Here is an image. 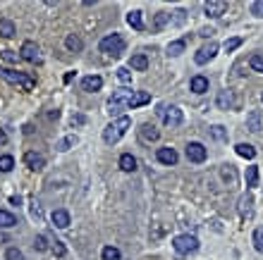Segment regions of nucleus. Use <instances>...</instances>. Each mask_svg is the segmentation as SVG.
Returning <instances> with one entry per match:
<instances>
[{
  "instance_id": "f257e3e1",
  "label": "nucleus",
  "mask_w": 263,
  "mask_h": 260,
  "mask_svg": "<svg viewBox=\"0 0 263 260\" xmlns=\"http://www.w3.org/2000/svg\"><path fill=\"white\" fill-rule=\"evenodd\" d=\"M132 127V119L127 117V115H122V117H117L113 124H108L105 127V131H103V141L105 143H117L122 136H125V131Z\"/></svg>"
},
{
  "instance_id": "f03ea898",
  "label": "nucleus",
  "mask_w": 263,
  "mask_h": 260,
  "mask_svg": "<svg viewBox=\"0 0 263 260\" xmlns=\"http://www.w3.org/2000/svg\"><path fill=\"white\" fill-rule=\"evenodd\" d=\"M0 76H2L5 81H10V84H17V86H22L24 91H31V89L36 86V81H34L31 76L26 74V72H17V70H7V67H0Z\"/></svg>"
},
{
  "instance_id": "7ed1b4c3",
  "label": "nucleus",
  "mask_w": 263,
  "mask_h": 260,
  "mask_svg": "<svg viewBox=\"0 0 263 260\" xmlns=\"http://www.w3.org/2000/svg\"><path fill=\"white\" fill-rule=\"evenodd\" d=\"M101 53H105V55H122L125 53V38L120 36V34H110V36H105L103 41H101Z\"/></svg>"
},
{
  "instance_id": "20e7f679",
  "label": "nucleus",
  "mask_w": 263,
  "mask_h": 260,
  "mask_svg": "<svg viewBox=\"0 0 263 260\" xmlns=\"http://www.w3.org/2000/svg\"><path fill=\"white\" fill-rule=\"evenodd\" d=\"M130 89H117V91L110 95V100H108V108H110V112L113 115H120L122 110H130V98H132Z\"/></svg>"
},
{
  "instance_id": "39448f33",
  "label": "nucleus",
  "mask_w": 263,
  "mask_h": 260,
  "mask_svg": "<svg viewBox=\"0 0 263 260\" xmlns=\"http://www.w3.org/2000/svg\"><path fill=\"white\" fill-rule=\"evenodd\" d=\"M19 57H22V60H26V62H31V65H41V62H43L41 50H38V46L34 43V41H24V43H22V48H19Z\"/></svg>"
},
{
  "instance_id": "423d86ee",
  "label": "nucleus",
  "mask_w": 263,
  "mask_h": 260,
  "mask_svg": "<svg viewBox=\"0 0 263 260\" xmlns=\"http://www.w3.org/2000/svg\"><path fill=\"white\" fill-rule=\"evenodd\" d=\"M172 246H175L177 253L187 256V253H194V251L199 248V239H196V236H189V234H182V236H175Z\"/></svg>"
},
{
  "instance_id": "0eeeda50",
  "label": "nucleus",
  "mask_w": 263,
  "mask_h": 260,
  "mask_svg": "<svg viewBox=\"0 0 263 260\" xmlns=\"http://www.w3.org/2000/svg\"><path fill=\"white\" fill-rule=\"evenodd\" d=\"M160 117H163V122H165V127H170V129H172V127H180V124H182V119H184V117H182V110H180V108H175V105H170V108H160Z\"/></svg>"
},
{
  "instance_id": "6e6552de",
  "label": "nucleus",
  "mask_w": 263,
  "mask_h": 260,
  "mask_svg": "<svg viewBox=\"0 0 263 260\" xmlns=\"http://www.w3.org/2000/svg\"><path fill=\"white\" fill-rule=\"evenodd\" d=\"M227 12V2L225 0H208V2H204V15L210 19H218L223 17Z\"/></svg>"
},
{
  "instance_id": "1a4fd4ad",
  "label": "nucleus",
  "mask_w": 263,
  "mask_h": 260,
  "mask_svg": "<svg viewBox=\"0 0 263 260\" xmlns=\"http://www.w3.org/2000/svg\"><path fill=\"white\" fill-rule=\"evenodd\" d=\"M215 55H218V43H215V41H208V46L199 48V53L194 55V60H196V65H206V62H210Z\"/></svg>"
},
{
  "instance_id": "9d476101",
  "label": "nucleus",
  "mask_w": 263,
  "mask_h": 260,
  "mask_svg": "<svg viewBox=\"0 0 263 260\" xmlns=\"http://www.w3.org/2000/svg\"><path fill=\"white\" fill-rule=\"evenodd\" d=\"M206 148H204V143H199V141H191L187 146V158L191 163H204L206 160Z\"/></svg>"
},
{
  "instance_id": "9b49d317",
  "label": "nucleus",
  "mask_w": 263,
  "mask_h": 260,
  "mask_svg": "<svg viewBox=\"0 0 263 260\" xmlns=\"http://www.w3.org/2000/svg\"><path fill=\"white\" fill-rule=\"evenodd\" d=\"M24 165L29 169H34V172H38V169L46 167V158L34 153V150H29V153H24Z\"/></svg>"
},
{
  "instance_id": "f8f14e48",
  "label": "nucleus",
  "mask_w": 263,
  "mask_h": 260,
  "mask_svg": "<svg viewBox=\"0 0 263 260\" xmlns=\"http://www.w3.org/2000/svg\"><path fill=\"white\" fill-rule=\"evenodd\" d=\"M101 86H103V79L98 74H91V76H84V79H81V89L89 91V93L101 91Z\"/></svg>"
},
{
  "instance_id": "ddd939ff",
  "label": "nucleus",
  "mask_w": 263,
  "mask_h": 260,
  "mask_svg": "<svg viewBox=\"0 0 263 260\" xmlns=\"http://www.w3.org/2000/svg\"><path fill=\"white\" fill-rule=\"evenodd\" d=\"M51 222L55 224L57 229H67V227H70V213H67V210H53Z\"/></svg>"
},
{
  "instance_id": "4468645a",
  "label": "nucleus",
  "mask_w": 263,
  "mask_h": 260,
  "mask_svg": "<svg viewBox=\"0 0 263 260\" xmlns=\"http://www.w3.org/2000/svg\"><path fill=\"white\" fill-rule=\"evenodd\" d=\"M158 163H163V165H177V150L158 148Z\"/></svg>"
},
{
  "instance_id": "2eb2a0df",
  "label": "nucleus",
  "mask_w": 263,
  "mask_h": 260,
  "mask_svg": "<svg viewBox=\"0 0 263 260\" xmlns=\"http://www.w3.org/2000/svg\"><path fill=\"white\" fill-rule=\"evenodd\" d=\"M151 103V93L149 91H134L130 98V108H141V105H146Z\"/></svg>"
},
{
  "instance_id": "dca6fc26",
  "label": "nucleus",
  "mask_w": 263,
  "mask_h": 260,
  "mask_svg": "<svg viewBox=\"0 0 263 260\" xmlns=\"http://www.w3.org/2000/svg\"><path fill=\"white\" fill-rule=\"evenodd\" d=\"M130 67L132 70H136V72H144V70H149V57L146 55H132L130 57Z\"/></svg>"
},
{
  "instance_id": "f3484780",
  "label": "nucleus",
  "mask_w": 263,
  "mask_h": 260,
  "mask_svg": "<svg viewBox=\"0 0 263 260\" xmlns=\"http://www.w3.org/2000/svg\"><path fill=\"white\" fill-rule=\"evenodd\" d=\"M251 205H254V198H251V196H242V198H239V215H242L244 220H249V217L254 215Z\"/></svg>"
},
{
  "instance_id": "a211bd4d",
  "label": "nucleus",
  "mask_w": 263,
  "mask_h": 260,
  "mask_svg": "<svg viewBox=\"0 0 263 260\" xmlns=\"http://www.w3.org/2000/svg\"><path fill=\"white\" fill-rule=\"evenodd\" d=\"M15 34H17L15 22H10V19H0V36L2 38H12Z\"/></svg>"
},
{
  "instance_id": "6ab92c4d",
  "label": "nucleus",
  "mask_w": 263,
  "mask_h": 260,
  "mask_svg": "<svg viewBox=\"0 0 263 260\" xmlns=\"http://www.w3.org/2000/svg\"><path fill=\"white\" fill-rule=\"evenodd\" d=\"M120 169H122V172H134V169H136V158H134L132 153L120 155Z\"/></svg>"
},
{
  "instance_id": "aec40b11",
  "label": "nucleus",
  "mask_w": 263,
  "mask_h": 260,
  "mask_svg": "<svg viewBox=\"0 0 263 260\" xmlns=\"http://www.w3.org/2000/svg\"><path fill=\"white\" fill-rule=\"evenodd\" d=\"M191 91L194 93H206L208 91V79L201 74H196L191 79Z\"/></svg>"
},
{
  "instance_id": "412c9836",
  "label": "nucleus",
  "mask_w": 263,
  "mask_h": 260,
  "mask_svg": "<svg viewBox=\"0 0 263 260\" xmlns=\"http://www.w3.org/2000/svg\"><path fill=\"white\" fill-rule=\"evenodd\" d=\"M246 129L249 131H261V112L259 110H251L249 119H246Z\"/></svg>"
},
{
  "instance_id": "4be33fe9",
  "label": "nucleus",
  "mask_w": 263,
  "mask_h": 260,
  "mask_svg": "<svg viewBox=\"0 0 263 260\" xmlns=\"http://www.w3.org/2000/svg\"><path fill=\"white\" fill-rule=\"evenodd\" d=\"M237 155H242V158H246V160H254L256 158V148L254 146H249V143H237Z\"/></svg>"
},
{
  "instance_id": "5701e85b",
  "label": "nucleus",
  "mask_w": 263,
  "mask_h": 260,
  "mask_svg": "<svg viewBox=\"0 0 263 260\" xmlns=\"http://www.w3.org/2000/svg\"><path fill=\"white\" fill-rule=\"evenodd\" d=\"M127 24H130L132 29L141 31V29H144V22H141V12H139V10H134V12H130V15H127Z\"/></svg>"
},
{
  "instance_id": "b1692460",
  "label": "nucleus",
  "mask_w": 263,
  "mask_h": 260,
  "mask_svg": "<svg viewBox=\"0 0 263 260\" xmlns=\"http://www.w3.org/2000/svg\"><path fill=\"white\" fill-rule=\"evenodd\" d=\"M15 224H17V217H15L12 213L0 210V227H2V229H10V227H15Z\"/></svg>"
},
{
  "instance_id": "393cba45",
  "label": "nucleus",
  "mask_w": 263,
  "mask_h": 260,
  "mask_svg": "<svg viewBox=\"0 0 263 260\" xmlns=\"http://www.w3.org/2000/svg\"><path fill=\"white\" fill-rule=\"evenodd\" d=\"M141 136H144L146 141H158V136H160V131L156 129L153 124H141Z\"/></svg>"
},
{
  "instance_id": "a878e982",
  "label": "nucleus",
  "mask_w": 263,
  "mask_h": 260,
  "mask_svg": "<svg viewBox=\"0 0 263 260\" xmlns=\"http://www.w3.org/2000/svg\"><path fill=\"white\" fill-rule=\"evenodd\" d=\"M65 46H67V50H72V53H79V50L84 48L81 38L75 36V34H72V36H67V38H65Z\"/></svg>"
},
{
  "instance_id": "bb28decb",
  "label": "nucleus",
  "mask_w": 263,
  "mask_h": 260,
  "mask_svg": "<svg viewBox=\"0 0 263 260\" xmlns=\"http://www.w3.org/2000/svg\"><path fill=\"white\" fill-rule=\"evenodd\" d=\"M184 48H187V43H184V41H172V43L168 46V55H172V57L182 55V53H184Z\"/></svg>"
},
{
  "instance_id": "cd10ccee",
  "label": "nucleus",
  "mask_w": 263,
  "mask_h": 260,
  "mask_svg": "<svg viewBox=\"0 0 263 260\" xmlns=\"http://www.w3.org/2000/svg\"><path fill=\"white\" fill-rule=\"evenodd\" d=\"M101 258L103 260H120L122 253H120V248H115V246H105L103 253H101Z\"/></svg>"
},
{
  "instance_id": "c85d7f7f",
  "label": "nucleus",
  "mask_w": 263,
  "mask_h": 260,
  "mask_svg": "<svg viewBox=\"0 0 263 260\" xmlns=\"http://www.w3.org/2000/svg\"><path fill=\"white\" fill-rule=\"evenodd\" d=\"M256 184H259V167L251 165V167H246V186H256Z\"/></svg>"
},
{
  "instance_id": "c756f323",
  "label": "nucleus",
  "mask_w": 263,
  "mask_h": 260,
  "mask_svg": "<svg viewBox=\"0 0 263 260\" xmlns=\"http://www.w3.org/2000/svg\"><path fill=\"white\" fill-rule=\"evenodd\" d=\"M218 108H223V110H230V108H232V95H230V91H223L218 95Z\"/></svg>"
},
{
  "instance_id": "7c9ffc66",
  "label": "nucleus",
  "mask_w": 263,
  "mask_h": 260,
  "mask_svg": "<svg viewBox=\"0 0 263 260\" xmlns=\"http://www.w3.org/2000/svg\"><path fill=\"white\" fill-rule=\"evenodd\" d=\"M15 167V158L12 155H0V172H10Z\"/></svg>"
},
{
  "instance_id": "2f4dec72",
  "label": "nucleus",
  "mask_w": 263,
  "mask_h": 260,
  "mask_svg": "<svg viewBox=\"0 0 263 260\" xmlns=\"http://www.w3.org/2000/svg\"><path fill=\"white\" fill-rule=\"evenodd\" d=\"M249 65H251V70H254V72H263V55L261 53L251 55L249 57Z\"/></svg>"
},
{
  "instance_id": "473e14b6",
  "label": "nucleus",
  "mask_w": 263,
  "mask_h": 260,
  "mask_svg": "<svg viewBox=\"0 0 263 260\" xmlns=\"http://www.w3.org/2000/svg\"><path fill=\"white\" fill-rule=\"evenodd\" d=\"M254 248L263 253V227H256V232H254Z\"/></svg>"
},
{
  "instance_id": "72a5a7b5",
  "label": "nucleus",
  "mask_w": 263,
  "mask_h": 260,
  "mask_svg": "<svg viewBox=\"0 0 263 260\" xmlns=\"http://www.w3.org/2000/svg\"><path fill=\"white\" fill-rule=\"evenodd\" d=\"M239 46H242V38H239V36H235V38H227L225 43H223V48H225L227 53H232V50H237Z\"/></svg>"
},
{
  "instance_id": "f704fd0d",
  "label": "nucleus",
  "mask_w": 263,
  "mask_h": 260,
  "mask_svg": "<svg viewBox=\"0 0 263 260\" xmlns=\"http://www.w3.org/2000/svg\"><path fill=\"white\" fill-rule=\"evenodd\" d=\"M75 143H77V136H65V139H62V141L57 143V150H62V153H65V150L72 148Z\"/></svg>"
},
{
  "instance_id": "c9c22d12",
  "label": "nucleus",
  "mask_w": 263,
  "mask_h": 260,
  "mask_svg": "<svg viewBox=\"0 0 263 260\" xmlns=\"http://www.w3.org/2000/svg\"><path fill=\"white\" fill-rule=\"evenodd\" d=\"M117 79H120L122 84H130V81H132V72H130V67H120V70H117Z\"/></svg>"
},
{
  "instance_id": "e433bc0d",
  "label": "nucleus",
  "mask_w": 263,
  "mask_h": 260,
  "mask_svg": "<svg viewBox=\"0 0 263 260\" xmlns=\"http://www.w3.org/2000/svg\"><path fill=\"white\" fill-rule=\"evenodd\" d=\"M34 248H36V251H48V239H46L43 234H38L36 239H34Z\"/></svg>"
},
{
  "instance_id": "4c0bfd02",
  "label": "nucleus",
  "mask_w": 263,
  "mask_h": 260,
  "mask_svg": "<svg viewBox=\"0 0 263 260\" xmlns=\"http://www.w3.org/2000/svg\"><path fill=\"white\" fill-rule=\"evenodd\" d=\"M210 134H213V139H218V141H223L227 139V131L220 127V124H215V127H210Z\"/></svg>"
},
{
  "instance_id": "58836bf2",
  "label": "nucleus",
  "mask_w": 263,
  "mask_h": 260,
  "mask_svg": "<svg viewBox=\"0 0 263 260\" xmlns=\"http://www.w3.org/2000/svg\"><path fill=\"white\" fill-rule=\"evenodd\" d=\"M5 258H7V260H24V253H22L19 248H7Z\"/></svg>"
},
{
  "instance_id": "ea45409f",
  "label": "nucleus",
  "mask_w": 263,
  "mask_h": 260,
  "mask_svg": "<svg viewBox=\"0 0 263 260\" xmlns=\"http://www.w3.org/2000/svg\"><path fill=\"white\" fill-rule=\"evenodd\" d=\"M251 12H254L256 17H263V0H256V2L251 5Z\"/></svg>"
},
{
  "instance_id": "a19ab883",
  "label": "nucleus",
  "mask_w": 263,
  "mask_h": 260,
  "mask_svg": "<svg viewBox=\"0 0 263 260\" xmlns=\"http://www.w3.org/2000/svg\"><path fill=\"white\" fill-rule=\"evenodd\" d=\"M165 24H168V15H165V12H158V15H156V26L160 29V26H165Z\"/></svg>"
},
{
  "instance_id": "79ce46f5",
  "label": "nucleus",
  "mask_w": 263,
  "mask_h": 260,
  "mask_svg": "<svg viewBox=\"0 0 263 260\" xmlns=\"http://www.w3.org/2000/svg\"><path fill=\"white\" fill-rule=\"evenodd\" d=\"M53 253H55L57 258H62V256H65V246H62L60 241H55L53 243Z\"/></svg>"
},
{
  "instance_id": "37998d69",
  "label": "nucleus",
  "mask_w": 263,
  "mask_h": 260,
  "mask_svg": "<svg viewBox=\"0 0 263 260\" xmlns=\"http://www.w3.org/2000/svg\"><path fill=\"white\" fill-rule=\"evenodd\" d=\"M2 57H5V60H10V62H17L19 55H15L12 50H2Z\"/></svg>"
},
{
  "instance_id": "c03bdc74",
  "label": "nucleus",
  "mask_w": 263,
  "mask_h": 260,
  "mask_svg": "<svg viewBox=\"0 0 263 260\" xmlns=\"http://www.w3.org/2000/svg\"><path fill=\"white\" fill-rule=\"evenodd\" d=\"M172 22H175V24H182V22H184V12H182V10H177V12H175V17H172Z\"/></svg>"
},
{
  "instance_id": "a18cd8bd",
  "label": "nucleus",
  "mask_w": 263,
  "mask_h": 260,
  "mask_svg": "<svg viewBox=\"0 0 263 260\" xmlns=\"http://www.w3.org/2000/svg\"><path fill=\"white\" fill-rule=\"evenodd\" d=\"M31 215H34L36 220H41V208H38V203H34V208H31Z\"/></svg>"
},
{
  "instance_id": "49530a36",
  "label": "nucleus",
  "mask_w": 263,
  "mask_h": 260,
  "mask_svg": "<svg viewBox=\"0 0 263 260\" xmlns=\"http://www.w3.org/2000/svg\"><path fill=\"white\" fill-rule=\"evenodd\" d=\"M5 143H7V134L0 129V146H5Z\"/></svg>"
},
{
  "instance_id": "de8ad7c7",
  "label": "nucleus",
  "mask_w": 263,
  "mask_h": 260,
  "mask_svg": "<svg viewBox=\"0 0 263 260\" xmlns=\"http://www.w3.org/2000/svg\"><path fill=\"white\" fill-rule=\"evenodd\" d=\"M201 36H204V38H210V36H213V29H201Z\"/></svg>"
},
{
  "instance_id": "09e8293b",
  "label": "nucleus",
  "mask_w": 263,
  "mask_h": 260,
  "mask_svg": "<svg viewBox=\"0 0 263 260\" xmlns=\"http://www.w3.org/2000/svg\"><path fill=\"white\" fill-rule=\"evenodd\" d=\"M261 100H263V93H261Z\"/></svg>"
}]
</instances>
